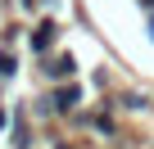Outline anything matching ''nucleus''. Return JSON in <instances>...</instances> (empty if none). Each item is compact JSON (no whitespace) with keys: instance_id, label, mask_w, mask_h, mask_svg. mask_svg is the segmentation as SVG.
Returning <instances> with one entry per match:
<instances>
[{"instance_id":"obj_1","label":"nucleus","mask_w":154,"mask_h":149,"mask_svg":"<svg viewBox=\"0 0 154 149\" xmlns=\"http://www.w3.org/2000/svg\"><path fill=\"white\" fill-rule=\"evenodd\" d=\"M50 45H54V27H36V36H32V50H36V54H45Z\"/></svg>"},{"instance_id":"obj_3","label":"nucleus","mask_w":154,"mask_h":149,"mask_svg":"<svg viewBox=\"0 0 154 149\" xmlns=\"http://www.w3.org/2000/svg\"><path fill=\"white\" fill-rule=\"evenodd\" d=\"M77 100H82V91H77V86H68V91H59V95H54V109H72Z\"/></svg>"},{"instance_id":"obj_2","label":"nucleus","mask_w":154,"mask_h":149,"mask_svg":"<svg viewBox=\"0 0 154 149\" xmlns=\"http://www.w3.org/2000/svg\"><path fill=\"white\" fill-rule=\"evenodd\" d=\"M45 72H50V77H72V59H68V54H59V59H50V68H45Z\"/></svg>"},{"instance_id":"obj_5","label":"nucleus","mask_w":154,"mask_h":149,"mask_svg":"<svg viewBox=\"0 0 154 149\" xmlns=\"http://www.w3.org/2000/svg\"><path fill=\"white\" fill-rule=\"evenodd\" d=\"M0 127H5V113H0Z\"/></svg>"},{"instance_id":"obj_4","label":"nucleus","mask_w":154,"mask_h":149,"mask_svg":"<svg viewBox=\"0 0 154 149\" xmlns=\"http://www.w3.org/2000/svg\"><path fill=\"white\" fill-rule=\"evenodd\" d=\"M9 72H14V59H9V54H0V82H5Z\"/></svg>"}]
</instances>
